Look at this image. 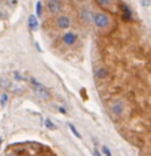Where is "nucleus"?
<instances>
[{"instance_id":"1","label":"nucleus","mask_w":151,"mask_h":156,"mask_svg":"<svg viewBox=\"0 0 151 156\" xmlns=\"http://www.w3.org/2000/svg\"><path fill=\"white\" fill-rule=\"evenodd\" d=\"M30 83H31V88L33 89V92H35L39 98L43 99V100H50L51 99V92L48 91V89L46 88V87L43 86L36 77H31Z\"/></svg>"},{"instance_id":"2","label":"nucleus","mask_w":151,"mask_h":156,"mask_svg":"<svg viewBox=\"0 0 151 156\" xmlns=\"http://www.w3.org/2000/svg\"><path fill=\"white\" fill-rule=\"evenodd\" d=\"M94 26L98 30H109V27L111 26V17L104 12H95L94 14Z\"/></svg>"},{"instance_id":"3","label":"nucleus","mask_w":151,"mask_h":156,"mask_svg":"<svg viewBox=\"0 0 151 156\" xmlns=\"http://www.w3.org/2000/svg\"><path fill=\"white\" fill-rule=\"evenodd\" d=\"M46 7H47L50 14L58 15L61 14V11H63V3H61V0H47Z\"/></svg>"},{"instance_id":"4","label":"nucleus","mask_w":151,"mask_h":156,"mask_svg":"<svg viewBox=\"0 0 151 156\" xmlns=\"http://www.w3.org/2000/svg\"><path fill=\"white\" fill-rule=\"evenodd\" d=\"M110 108H111V112H112L115 116H122L126 111V104L123 100H121V99H116V100H114L110 104Z\"/></svg>"},{"instance_id":"5","label":"nucleus","mask_w":151,"mask_h":156,"mask_svg":"<svg viewBox=\"0 0 151 156\" xmlns=\"http://www.w3.org/2000/svg\"><path fill=\"white\" fill-rule=\"evenodd\" d=\"M78 33L74 32V31H67V32H64L63 35H61V42L64 43L66 45H75V43H78Z\"/></svg>"},{"instance_id":"6","label":"nucleus","mask_w":151,"mask_h":156,"mask_svg":"<svg viewBox=\"0 0 151 156\" xmlns=\"http://www.w3.org/2000/svg\"><path fill=\"white\" fill-rule=\"evenodd\" d=\"M71 24H72V23H71V17L67 16V15H64V14L59 15L58 19H56V27L59 28V30L67 31L71 27Z\"/></svg>"},{"instance_id":"7","label":"nucleus","mask_w":151,"mask_h":156,"mask_svg":"<svg viewBox=\"0 0 151 156\" xmlns=\"http://www.w3.org/2000/svg\"><path fill=\"white\" fill-rule=\"evenodd\" d=\"M94 14L90 8L84 7L80 9V20L83 21L84 24H90V23H94Z\"/></svg>"},{"instance_id":"8","label":"nucleus","mask_w":151,"mask_h":156,"mask_svg":"<svg viewBox=\"0 0 151 156\" xmlns=\"http://www.w3.org/2000/svg\"><path fill=\"white\" fill-rule=\"evenodd\" d=\"M28 27L31 31H38L39 30V20L36 15H30L28 16Z\"/></svg>"},{"instance_id":"9","label":"nucleus","mask_w":151,"mask_h":156,"mask_svg":"<svg viewBox=\"0 0 151 156\" xmlns=\"http://www.w3.org/2000/svg\"><path fill=\"white\" fill-rule=\"evenodd\" d=\"M95 76L99 80L107 79V76H109V70H107L106 67H98L96 70H95Z\"/></svg>"},{"instance_id":"10","label":"nucleus","mask_w":151,"mask_h":156,"mask_svg":"<svg viewBox=\"0 0 151 156\" xmlns=\"http://www.w3.org/2000/svg\"><path fill=\"white\" fill-rule=\"evenodd\" d=\"M121 11L123 14V19H124V20H130V19L132 17V12H131V9H130V7H128L127 4L122 3L121 4Z\"/></svg>"},{"instance_id":"11","label":"nucleus","mask_w":151,"mask_h":156,"mask_svg":"<svg viewBox=\"0 0 151 156\" xmlns=\"http://www.w3.org/2000/svg\"><path fill=\"white\" fill-rule=\"evenodd\" d=\"M8 91H11V92H15V93H21V92H24V88L21 86H17V84H14V83H11L10 86H8Z\"/></svg>"},{"instance_id":"12","label":"nucleus","mask_w":151,"mask_h":156,"mask_svg":"<svg viewBox=\"0 0 151 156\" xmlns=\"http://www.w3.org/2000/svg\"><path fill=\"white\" fill-rule=\"evenodd\" d=\"M96 2H98V4L102 5L103 8H111L112 7L114 0H96Z\"/></svg>"},{"instance_id":"13","label":"nucleus","mask_w":151,"mask_h":156,"mask_svg":"<svg viewBox=\"0 0 151 156\" xmlns=\"http://www.w3.org/2000/svg\"><path fill=\"white\" fill-rule=\"evenodd\" d=\"M44 124H46V128H48V129H56V124L52 121L50 117H46L44 119Z\"/></svg>"},{"instance_id":"14","label":"nucleus","mask_w":151,"mask_h":156,"mask_svg":"<svg viewBox=\"0 0 151 156\" xmlns=\"http://www.w3.org/2000/svg\"><path fill=\"white\" fill-rule=\"evenodd\" d=\"M8 99H10V95H8L7 92L2 93V95H0V105H2V107H5V104L8 103Z\"/></svg>"},{"instance_id":"15","label":"nucleus","mask_w":151,"mask_h":156,"mask_svg":"<svg viewBox=\"0 0 151 156\" xmlns=\"http://www.w3.org/2000/svg\"><path fill=\"white\" fill-rule=\"evenodd\" d=\"M67 126H68V128H70V131H71V132H72V133H74V135H75V136H76V138H78V139H82V135H80V132H79V131H78V129H76V128H75V126H74V124H72V123H68V124H67Z\"/></svg>"},{"instance_id":"16","label":"nucleus","mask_w":151,"mask_h":156,"mask_svg":"<svg viewBox=\"0 0 151 156\" xmlns=\"http://www.w3.org/2000/svg\"><path fill=\"white\" fill-rule=\"evenodd\" d=\"M11 84V82L8 79H4V77H2L0 79V89H5V88H8V86Z\"/></svg>"},{"instance_id":"17","label":"nucleus","mask_w":151,"mask_h":156,"mask_svg":"<svg viewBox=\"0 0 151 156\" xmlns=\"http://www.w3.org/2000/svg\"><path fill=\"white\" fill-rule=\"evenodd\" d=\"M42 15H43V5L40 2H38L36 3V16L42 17Z\"/></svg>"},{"instance_id":"18","label":"nucleus","mask_w":151,"mask_h":156,"mask_svg":"<svg viewBox=\"0 0 151 156\" xmlns=\"http://www.w3.org/2000/svg\"><path fill=\"white\" fill-rule=\"evenodd\" d=\"M102 154H103L104 156H112V154H111V151H110V148L107 147V145H102Z\"/></svg>"},{"instance_id":"19","label":"nucleus","mask_w":151,"mask_h":156,"mask_svg":"<svg viewBox=\"0 0 151 156\" xmlns=\"http://www.w3.org/2000/svg\"><path fill=\"white\" fill-rule=\"evenodd\" d=\"M14 79L17 80V82H23L24 76H23V75H20V72H14Z\"/></svg>"},{"instance_id":"20","label":"nucleus","mask_w":151,"mask_h":156,"mask_svg":"<svg viewBox=\"0 0 151 156\" xmlns=\"http://www.w3.org/2000/svg\"><path fill=\"white\" fill-rule=\"evenodd\" d=\"M58 110H59V112H60V114H63V115H67V110H66V108H63V107H60V105H59V107H58Z\"/></svg>"},{"instance_id":"21","label":"nucleus","mask_w":151,"mask_h":156,"mask_svg":"<svg viewBox=\"0 0 151 156\" xmlns=\"http://www.w3.org/2000/svg\"><path fill=\"white\" fill-rule=\"evenodd\" d=\"M94 156H102V154H100V151L98 148H94Z\"/></svg>"},{"instance_id":"22","label":"nucleus","mask_w":151,"mask_h":156,"mask_svg":"<svg viewBox=\"0 0 151 156\" xmlns=\"http://www.w3.org/2000/svg\"><path fill=\"white\" fill-rule=\"evenodd\" d=\"M2 142H3V140H2V138H0V147H2Z\"/></svg>"}]
</instances>
